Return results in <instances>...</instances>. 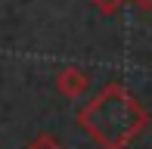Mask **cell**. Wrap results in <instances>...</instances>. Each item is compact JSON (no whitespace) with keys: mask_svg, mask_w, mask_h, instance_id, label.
<instances>
[{"mask_svg":"<svg viewBox=\"0 0 152 149\" xmlns=\"http://www.w3.org/2000/svg\"><path fill=\"white\" fill-rule=\"evenodd\" d=\"M75 121L99 149H127L149 127V112L121 81H109L78 109Z\"/></svg>","mask_w":152,"mask_h":149,"instance_id":"cell-1","label":"cell"},{"mask_svg":"<svg viewBox=\"0 0 152 149\" xmlns=\"http://www.w3.org/2000/svg\"><path fill=\"white\" fill-rule=\"evenodd\" d=\"M53 84H56V90L65 99L78 103V99L87 96V90L93 87V74L87 72L84 65H62V69L56 72V78H53Z\"/></svg>","mask_w":152,"mask_h":149,"instance_id":"cell-2","label":"cell"},{"mask_svg":"<svg viewBox=\"0 0 152 149\" xmlns=\"http://www.w3.org/2000/svg\"><path fill=\"white\" fill-rule=\"evenodd\" d=\"M25 149H65V146H62L56 137H50V134H40V137H34Z\"/></svg>","mask_w":152,"mask_h":149,"instance_id":"cell-3","label":"cell"},{"mask_svg":"<svg viewBox=\"0 0 152 149\" xmlns=\"http://www.w3.org/2000/svg\"><path fill=\"white\" fill-rule=\"evenodd\" d=\"M90 3H93L99 12H102V16H115V12H118L121 6L127 3V0H90Z\"/></svg>","mask_w":152,"mask_h":149,"instance_id":"cell-4","label":"cell"},{"mask_svg":"<svg viewBox=\"0 0 152 149\" xmlns=\"http://www.w3.org/2000/svg\"><path fill=\"white\" fill-rule=\"evenodd\" d=\"M127 3H134V6H140V9H149V6H152V0H127Z\"/></svg>","mask_w":152,"mask_h":149,"instance_id":"cell-5","label":"cell"}]
</instances>
